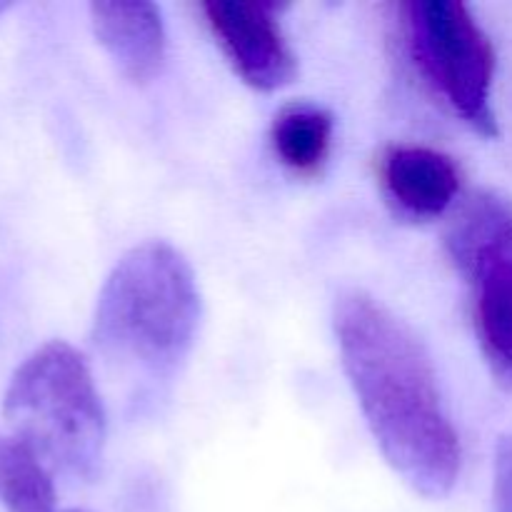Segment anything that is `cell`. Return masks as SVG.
<instances>
[{
    "label": "cell",
    "mask_w": 512,
    "mask_h": 512,
    "mask_svg": "<svg viewBox=\"0 0 512 512\" xmlns=\"http://www.w3.org/2000/svg\"><path fill=\"white\" fill-rule=\"evenodd\" d=\"M333 330L350 388L390 468L423 498L450 495L463 453L418 335L363 290L338 295Z\"/></svg>",
    "instance_id": "1"
},
{
    "label": "cell",
    "mask_w": 512,
    "mask_h": 512,
    "mask_svg": "<svg viewBox=\"0 0 512 512\" xmlns=\"http://www.w3.org/2000/svg\"><path fill=\"white\" fill-rule=\"evenodd\" d=\"M200 313L198 280L188 258L165 240H148L120 255L105 278L90 343L138 393H160L188 360Z\"/></svg>",
    "instance_id": "2"
},
{
    "label": "cell",
    "mask_w": 512,
    "mask_h": 512,
    "mask_svg": "<svg viewBox=\"0 0 512 512\" xmlns=\"http://www.w3.org/2000/svg\"><path fill=\"white\" fill-rule=\"evenodd\" d=\"M3 415L50 475L88 483L100 473L108 418L93 373L73 345L50 340L30 353L10 378Z\"/></svg>",
    "instance_id": "3"
},
{
    "label": "cell",
    "mask_w": 512,
    "mask_h": 512,
    "mask_svg": "<svg viewBox=\"0 0 512 512\" xmlns=\"http://www.w3.org/2000/svg\"><path fill=\"white\" fill-rule=\"evenodd\" d=\"M410 53L445 103L480 135H498L493 110L495 48L468 5L413 0L403 5Z\"/></svg>",
    "instance_id": "4"
},
{
    "label": "cell",
    "mask_w": 512,
    "mask_h": 512,
    "mask_svg": "<svg viewBox=\"0 0 512 512\" xmlns=\"http://www.w3.org/2000/svg\"><path fill=\"white\" fill-rule=\"evenodd\" d=\"M235 73L260 93H273L298 73V60L273 3L208 0L200 5Z\"/></svg>",
    "instance_id": "5"
},
{
    "label": "cell",
    "mask_w": 512,
    "mask_h": 512,
    "mask_svg": "<svg viewBox=\"0 0 512 512\" xmlns=\"http://www.w3.org/2000/svg\"><path fill=\"white\" fill-rule=\"evenodd\" d=\"M475 295V333L495 383L512 390V230L453 258Z\"/></svg>",
    "instance_id": "6"
},
{
    "label": "cell",
    "mask_w": 512,
    "mask_h": 512,
    "mask_svg": "<svg viewBox=\"0 0 512 512\" xmlns=\"http://www.w3.org/2000/svg\"><path fill=\"white\" fill-rule=\"evenodd\" d=\"M380 183L400 215L433 220L458 198L460 168L435 148L393 145L380 158Z\"/></svg>",
    "instance_id": "7"
},
{
    "label": "cell",
    "mask_w": 512,
    "mask_h": 512,
    "mask_svg": "<svg viewBox=\"0 0 512 512\" xmlns=\"http://www.w3.org/2000/svg\"><path fill=\"white\" fill-rule=\"evenodd\" d=\"M90 23L120 73L133 83H148L165 60L163 13L148 0H100L90 5Z\"/></svg>",
    "instance_id": "8"
},
{
    "label": "cell",
    "mask_w": 512,
    "mask_h": 512,
    "mask_svg": "<svg viewBox=\"0 0 512 512\" xmlns=\"http://www.w3.org/2000/svg\"><path fill=\"white\" fill-rule=\"evenodd\" d=\"M270 143L280 163L295 175H318L333 145V115L313 103L285 105L273 120Z\"/></svg>",
    "instance_id": "9"
},
{
    "label": "cell",
    "mask_w": 512,
    "mask_h": 512,
    "mask_svg": "<svg viewBox=\"0 0 512 512\" xmlns=\"http://www.w3.org/2000/svg\"><path fill=\"white\" fill-rule=\"evenodd\" d=\"M0 505L8 512H55L50 470L15 435L0 433Z\"/></svg>",
    "instance_id": "10"
},
{
    "label": "cell",
    "mask_w": 512,
    "mask_h": 512,
    "mask_svg": "<svg viewBox=\"0 0 512 512\" xmlns=\"http://www.w3.org/2000/svg\"><path fill=\"white\" fill-rule=\"evenodd\" d=\"M493 503L495 512H512V435H503L495 445Z\"/></svg>",
    "instance_id": "11"
},
{
    "label": "cell",
    "mask_w": 512,
    "mask_h": 512,
    "mask_svg": "<svg viewBox=\"0 0 512 512\" xmlns=\"http://www.w3.org/2000/svg\"><path fill=\"white\" fill-rule=\"evenodd\" d=\"M55 512H85V510H55Z\"/></svg>",
    "instance_id": "12"
},
{
    "label": "cell",
    "mask_w": 512,
    "mask_h": 512,
    "mask_svg": "<svg viewBox=\"0 0 512 512\" xmlns=\"http://www.w3.org/2000/svg\"><path fill=\"white\" fill-rule=\"evenodd\" d=\"M5 8V5H0V10H3Z\"/></svg>",
    "instance_id": "13"
}]
</instances>
